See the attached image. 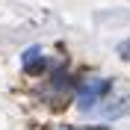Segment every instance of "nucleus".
Listing matches in <instances>:
<instances>
[{
	"mask_svg": "<svg viewBox=\"0 0 130 130\" xmlns=\"http://www.w3.org/2000/svg\"><path fill=\"white\" fill-rule=\"evenodd\" d=\"M118 53H121V56H124V59H127V62H130V39L118 44Z\"/></svg>",
	"mask_w": 130,
	"mask_h": 130,
	"instance_id": "39448f33",
	"label": "nucleus"
},
{
	"mask_svg": "<svg viewBox=\"0 0 130 130\" xmlns=\"http://www.w3.org/2000/svg\"><path fill=\"white\" fill-rule=\"evenodd\" d=\"M21 62H24V68H27L30 74L44 71V56H41V50H39V47H27V50H24V56H21Z\"/></svg>",
	"mask_w": 130,
	"mask_h": 130,
	"instance_id": "f03ea898",
	"label": "nucleus"
},
{
	"mask_svg": "<svg viewBox=\"0 0 130 130\" xmlns=\"http://www.w3.org/2000/svg\"><path fill=\"white\" fill-rule=\"evenodd\" d=\"M106 92H109V80H104V77H86L80 83V89H77V106H80V112H92L98 101H104Z\"/></svg>",
	"mask_w": 130,
	"mask_h": 130,
	"instance_id": "f257e3e1",
	"label": "nucleus"
},
{
	"mask_svg": "<svg viewBox=\"0 0 130 130\" xmlns=\"http://www.w3.org/2000/svg\"><path fill=\"white\" fill-rule=\"evenodd\" d=\"M127 109H130L127 98H112L109 104H104V106H101V118H118V115H124Z\"/></svg>",
	"mask_w": 130,
	"mask_h": 130,
	"instance_id": "7ed1b4c3",
	"label": "nucleus"
},
{
	"mask_svg": "<svg viewBox=\"0 0 130 130\" xmlns=\"http://www.w3.org/2000/svg\"><path fill=\"white\" fill-rule=\"evenodd\" d=\"M71 89V80H68V74H56L53 77V83L47 86V92L44 95L47 98H65V92Z\"/></svg>",
	"mask_w": 130,
	"mask_h": 130,
	"instance_id": "20e7f679",
	"label": "nucleus"
}]
</instances>
